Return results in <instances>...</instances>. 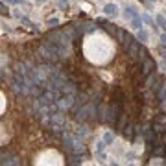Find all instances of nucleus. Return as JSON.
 Masks as SVG:
<instances>
[{
	"label": "nucleus",
	"instance_id": "obj_1",
	"mask_svg": "<svg viewBox=\"0 0 166 166\" xmlns=\"http://www.w3.org/2000/svg\"><path fill=\"white\" fill-rule=\"evenodd\" d=\"M120 115H122V102L120 100H115L111 103V107H109V124L111 126H116Z\"/></svg>",
	"mask_w": 166,
	"mask_h": 166
},
{
	"label": "nucleus",
	"instance_id": "obj_2",
	"mask_svg": "<svg viewBox=\"0 0 166 166\" xmlns=\"http://www.w3.org/2000/svg\"><path fill=\"white\" fill-rule=\"evenodd\" d=\"M116 39H118V43L128 50L129 48V44L133 43V35L131 33H128L126 30H122V28H118V31H116Z\"/></svg>",
	"mask_w": 166,
	"mask_h": 166
},
{
	"label": "nucleus",
	"instance_id": "obj_3",
	"mask_svg": "<svg viewBox=\"0 0 166 166\" xmlns=\"http://www.w3.org/2000/svg\"><path fill=\"white\" fill-rule=\"evenodd\" d=\"M74 102H76V94H63V96L57 100V103H59L61 109H72Z\"/></svg>",
	"mask_w": 166,
	"mask_h": 166
},
{
	"label": "nucleus",
	"instance_id": "obj_4",
	"mask_svg": "<svg viewBox=\"0 0 166 166\" xmlns=\"http://www.w3.org/2000/svg\"><path fill=\"white\" fill-rule=\"evenodd\" d=\"M140 48H142V44H139V43H131L129 48H128V55H129L133 61H139V59H140Z\"/></svg>",
	"mask_w": 166,
	"mask_h": 166
},
{
	"label": "nucleus",
	"instance_id": "obj_5",
	"mask_svg": "<svg viewBox=\"0 0 166 166\" xmlns=\"http://www.w3.org/2000/svg\"><path fill=\"white\" fill-rule=\"evenodd\" d=\"M155 68H157V65H155L153 59H148V57H146V59L142 61V76H150Z\"/></svg>",
	"mask_w": 166,
	"mask_h": 166
},
{
	"label": "nucleus",
	"instance_id": "obj_6",
	"mask_svg": "<svg viewBox=\"0 0 166 166\" xmlns=\"http://www.w3.org/2000/svg\"><path fill=\"white\" fill-rule=\"evenodd\" d=\"M155 96H157V102H159V103L166 98V78H161L159 87H157V91H155Z\"/></svg>",
	"mask_w": 166,
	"mask_h": 166
},
{
	"label": "nucleus",
	"instance_id": "obj_7",
	"mask_svg": "<svg viewBox=\"0 0 166 166\" xmlns=\"http://www.w3.org/2000/svg\"><path fill=\"white\" fill-rule=\"evenodd\" d=\"M103 13H105L107 17H111V18H113V17H116V15H118V7H116L115 4H107V6L103 7Z\"/></svg>",
	"mask_w": 166,
	"mask_h": 166
},
{
	"label": "nucleus",
	"instance_id": "obj_8",
	"mask_svg": "<svg viewBox=\"0 0 166 166\" xmlns=\"http://www.w3.org/2000/svg\"><path fill=\"white\" fill-rule=\"evenodd\" d=\"M135 131H137V128H135L133 124H129L128 128H124V135H126L129 140H133V139H135Z\"/></svg>",
	"mask_w": 166,
	"mask_h": 166
},
{
	"label": "nucleus",
	"instance_id": "obj_9",
	"mask_svg": "<svg viewBox=\"0 0 166 166\" xmlns=\"http://www.w3.org/2000/svg\"><path fill=\"white\" fill-rule=\"evenodd\" d=\"M2 164H20V163L17 161V157H11V155L2 153Z\"/></svg>",
	"mask_w": 166,
	"mask_h": 166
},
{
	"label": "nucleus",
	"instance_id": "obj_10",
	"mask_svg": "<svg viewBox=\"0 0 166 166\" xmlns=\"http://www.w3.org/2000/svg\"><path fill=\"white\" fill-rule=\"evenodd\" d=\"M126 122H128V115H126V113H122V115H120V118H118V122H116V128H118L120 131H124Z\"/></svg>",
	"mask_w": 166,
	"mask_h": 166
},
{
	"label": "nucleus",
	"instance_id": "obj_11",
	"mask_svg": "<svg viewBox=\"0 0 166 166\" xmlns=\"http://www.w3.org/2000/svg\"><path fill=\"white\" fill-rule=\"evenodd\" d=\"M103 28H105V31H107L109 35H116V31H118V28H115V24H107V22H105Z\"/></svg>",
	"mask_w": 166,
	"mask_h": 166
},
{
	"label": "nucleus",
	"instance_id": "obj_12",
	"mask_svg": "<svg viewBox=\"0 0 166 166\" xmlns=\"http://www.w3.org/2000/svg\"><path fill=\"white\" fill-rule=\"evenodd\" d=\"M153 153H155L157 157H161V155H164V144H159L157 148H153Z\"/></svg>",
	"mask_w": 166,
	"mask_h": 166
},
{
	"label": "nucleus",
	"instance_id": "obj_13",
	"mask_svg": "<svg viewBox=\"0 0 166 166\" xmlns=\"http://www.w3.org/2000/svg\"><path fill=\"white\" fill-rule=\"evenodd\" d=\"M164 124H159V122H153V131H157V133H164Z\"/></svg>",
	"mask_w": 166,
	"mask_h": 166
},
{
	"label": "nucleus",
	"instance_id": "obj_14",
	"mask_svg": "<svg viewBox=\"0 0 166 166\" xmlns=\"http://www.w3.org/2000/svg\"><path fill=\"white\" fill-rule=\"evenodd\" d=\"M103 140H105V144H111V142L115 140V137H113V133H109V131H107V133L103 135Z\"/></svg>",
	"mask_w": 166,
	"mask_h": 166
},
{
	"label": "nucleus",
	"instance_id": "obj_15",
	"mask_svg": "<svg viewBox=\"0 0 166 166\" xmlns=\"http://www.w3.org/2000/svg\"><path fill=\"white\" fill-rule=\"evenodd\" d=\"M155 122H159V124H166V115H164V113H161V115L155 118Z\"/></svg>",
	"mask_w": 166,
	"mask_h": 166
},
{
	"label": "nucleus",
	"instance_id": "obj_16",
	"mask_svg": "<svg viewBox=\"0 0 166 166\" xmlns=\"http://www.w3.org/2000/svg\"><path fill=\"white\" fill-rule=\"evenodd\" d=\"M157 22H159V26H161V28H164V30H166V18H164V17H161V15H159V17H157Z\"/></svg>",
	"mask_w": 166,
	"mask_h": 166
},
{
	"label": "nucleus",
	"instance_id": "obj_17",
	"mask_svg": "<svg viewBox=\"0 0 166 166\" xmlns=\"http://www.w3.org/2000/svg\"><path fill=\"white\" fill-rule=\"evenodd\" d=\"M79 163H81L79 157H70V159H68V164H79Z\"/></svg>",
	"mask_w": 166,
	"mask_h": 166
},
{
	"label": "nucleus",
	"instance_id": "obj_18",
	"mask_svg": "<svg viewBox=\"0 0 166 166\" xmlns=\"http://www.w3.org/2000/svg\"><path fill=\"white\" fill-rule=\"evenodd\" d=\"M139 39H142V41H148V33H146L144 30H140V31H139Z\"/></svg>",
	"mask_w": 166,
	"mask_h": 166
},
{
	"label": "nucleus",
	"instance_id": "obj_19",
	"mask_svg": "<svg viewBox=\"0 0 166 166\" xmlns=\"http://www.w3.org/2000/svg\"><path fill=\"white\" fill-rule=\"evenodd\" d=\"M87 133H89V129H87V128H85V126H81V128H79V129H78V135H83V137H85V135H87Z\"/></svg>",
	"mask_w": 166,
	"mask_h": 166
},
{
	"label": "nucleus",
	"instance_id": "obj_20",
	"mask_svg": "<svg viewBox=\"0 0 166 166\" xmlns=\"http://www.w3.org/2000/svg\"><path fill=\"white\" fill-rule=\"evenodd\" d=\"M142 20H146V22H148V24H152V26H153V28H155V24H153V20H152V18H150V17H148V15H142Z\"/></svg>",
	"mask_w": 166,
	"mask_h": 166
},
{
	"label": "nucleus",
	"instance_id": "obj_21",
	"mask_svg": "<svg viewBox=\"0 0 166 166\" xmlns=\"http://www.w3.org/2000/svg\"><path fill=\"white\" fill-rule=\"evenodd\" d=\"M2 13H4V15L7 13V7H6V4H4V2H2Z\"/></svg>",
	"mask_w": 166,
	"mask_h": 166
},
{
	"label": "nucleus",
	"instance_id": "obj_22",
	"mask_svg": "<svg viewBox=\"0 0 166 166\" xmlns=\"http://www.w3.org/2000/svg\"><path fill=\"white\" fill-rule=\"evenodd\" d=\"M48 24H50V26H55V24H57V20H55V18H54V20L50 18V20H48Z\"/></svg>",
	"mask_w": 166,
	"mask_h": 166
},
{
	"label": "nucleus",
	"instance_id": "obj_23",
	"mask_svg": "<svg viewBox=\"0 0 166 166\" xmlns=\"http://www.w3.org/2000/svg\"><path fill=\"white\" fill-rule=\"evenodd\" d=\"M161 41H163V44L166 46V33H163V35H161Z\"/></svg>",
	"mask_w": 166,
	"mask_h": 166
},
{
	"label": "nucleus",
	"instance_id": "obj_24",
	"mask_svg": "<svg viewBox=\"0 0 166 166\" xmlns=\"http://www.w3.org/2000/svg\"><path fill=\"white\" fill-rule=\"evenodd\" d=\"M7 2H9V4H20L22 0H7Z\"/></svg>",
	"mask_w": 166,
	"mask_h": 166
},
{
	"label": "nucleus",
	"instance_id": "obj_25",
	"mask_svg": "<svg viewBox=\"0 0 166 166\" xmlns=\"http://www.w3.org/2000/svg\"><path fill=\"white\" fill-rule=\"evenodd\" d=\"M35 2H37V4H43V2H46V0H35Z\"/></svg>",
	"mask_w": 166,
	"mask_h": 166
},
{
	"label": "nucleus",
	"instance_id": "obj_26",
	"mask_svg": "<svg viewBox=\"0 0 166 166\" xmlns=\"http://www.w3.org/2000/svg\"><path fill=\"white\" fill-rule=\"evenodd\" d=\"M148 2H153V0H148Z\"/></svg>",
	"mask_w": 166,
	"mask_h": 166
}]
</instances>
